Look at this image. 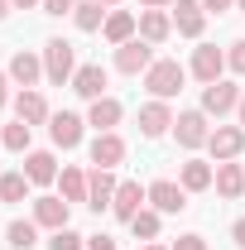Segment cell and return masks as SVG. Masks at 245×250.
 Segmentation results:
<instances>
[{"instance_id":"cell-4","label":"cell","mask_w":245,"mask_h":250,"mask_svg":"<svg viewBox=\"0 0 245 250\" xmlns=\"http://www.w3.org/2000/svg\"><path fill=\"white\" fill-rule=\"evenodd\" d=\"M173 135H178V145H183V149H197V145H207V140H212V130H207V111H178V121H173Z\"/></svg>"},{"instance_id":"cell-7","label":"cell","mask_w":245,"mask_h":250,"mask_svg":"<svg viewBox=\"0 0 245 250\" xmlns=\"http://www.w3.org/2000/svg\"><path fill=\"white\" fill-rule=\"evenodd\" d=\"M221 72H226V53L212 48V43H202V48L192 53V77H197L202 87H212V82H221Z\"/></svg>"},{"instance_id":"cell-3","label":"cell","mask_w":245,"mask_h":250,"mask_svg":"<svg viewBox=\"0 0 245 250\" xmlns=\"http://www.w3.org/2000/svg\"><path fill=\"white\" fill-rule=\"evenodd\" d=\"M154 67V43H144V39H130V43H121L116 48V72H125V77H140V72H149Z\"/></svg>"},{"instance_id":"cell-10","label":"cell","mask_w":245,"mask_h":250,"mask_svg":"<svg viewBox=\"0 0 245 250\" xmlns=\"http://www.w3.org/2000/svg\"><path fill=\"white\" fill-rule=\"evenodd\" d=\"M116 178H111V168H92V173H87V207H92V212H101V207H111V202H116Z\"/></svg>"},{"instance_id":"cell-19","label":"cell","mask_w":245,"mask_h":250,"mask_svg":"<svg viewBox=\"0 0 245 250\" xmlns=\"http://www.w3.org/2000/svg\"><path fill=\"white\" fill-rule=\"evenodd\" d=\"M24 178H29V183H39V188H48L53 178H58V159L48 154V149H34V154L24 159Z\"/></svg>"},{"instance_id":"cell-27","label":"cell","mask_w":245,"mask_h":250,"mask_svg":"<svg viewBox=\"0 0 245 250\" xmlns=\"http://www.w3.org/2000/svg\"><path fill=\"white\" fill-rule=\"evenodd\" d=\"M58 183H62V202H87V173L82 168H62Z\"/></svg>"},{"instance_id":"cell-43","label":"cell","mask_w":245,"mask_h":250,"mask_svg":"<svg viewBox=\"0 0 245 250\" xmlns=\"http://www.w3.org/2000/svg\"><path fill=\"white\" fill-rule=\"evenodd\" d=\"M144 250H168V246H154V241H149V246H144Z\"/></svg>"},{"instance_id":"cell-18","label":"cell","mask_w":245,"mask_h":250,"mask_svg":"<svg viewBox=\"0 0 245 250\" xmlns=\"http://www.w3.org/2000/svg\"><path fill=\"white\" fill-rule=\"evenodd\" d=\"M168 125H173V111H168V101H144V106H140V130H144L149 140H159Z\"/></svg>"},{"instance_id":"cell-31","label":"cell","mask_w":245,"mask_h":250,"mask_svg":"<svg viewBox=\"0 0 245 250\" xmlns=\"http://www.w3.org/2000/svg\"><path fill=\"white\" fill-rule=\"evenodd\" d=\"M48 250H82V236H77L72 226H62V231H53V241H48Z\"/></svg>"},{"instance_id":"cell-16","label":"cell","mask_w":245,"mask_h":250,"mask_svg":"<svg viewBox=\"0 0 245 250\" xmlns=\"http://www.w3.org/2000/svg\"><path fill=\"white\" fill-rule=\"evenodd\" d=\"M67 207L72 202H62V197H34V221L48 226V231H62L67 226Z\"/></svg>"},{"instance_id":"cell-33","label":"cell","mask_w":245,"mask_h":250,"mask_svg":"<svg viewBox=\"0 0 245 250\" xmlns=\"http://www.w3.org/2000/svg\"><path fill=\"white\" fill-rule=\"evenodd\" d=\"M77 0H43V15H72Z\"/></svg>"},{"instance_id":"cell-26","label":"cell","mask_w":245,"mask_h":250,"mask_svg":"<svg viewBox=\"0 0 245 250\" xmlns=\"http://www.w3.org/2000/svg\"><path fill=\"white\" fill-rule=\"evenodd\" d=\"M5 241L15 250H34L39 246V221H10V226H5Z\"/></svg>"},{"instance_id":"cell-37","label":"cell","mask_w":245,"mask_h":250,"mask_svg":"<svg viewBox=\"0 0 245 250\" xmlns=\"http://www.w3.org/2000/svg\"><path fill=\"white\" fill-rule=\"evenodd\" d=\"M231 236H236V246H241V250H245V217H241V221H236V226H231Z\"/></svg>"},{"instance_id":"cell-11","label":"cell","mask_w":245,"mask_h":250,"mask_svg":"<svg viewBox=\"0 0 245 250\" xmlns=\"http://www.w3.org/2000/svg\"><path fill=\"white\" fill-rule=\"evenodd\" d=\"M173 24H178V34L197 39V34L207 29V10H202V0H178V5H173Z\"/></svg>"},{"instance_id":"cell-5","label":"cell","mask_w":245,"mask_h":250,"mask_svg":"<svg viewBox=\"0 0 245 250\" xmlns=\"http://www.w3.org/2000/svg\"><path fill=\"white\" fill-rule=\"evenodd\" d=\"M149 202H154V212H163V217H178L187 207V188L183 183H173V178H159V183H149Z\"/></svg>"},{"instance_id":"cell-2","label":"cell","mask_w":245,"mask_h":250,"mask_svg":"<svg viewBox=\"0 0 245 250\" xmlns=\"http://www.w3.org/2000/svg\"><path fill=\"white\" fill-rule=\"evenodd\" d=\"M43 77H48L53 87H62V82L77 77V53H72L67 39H48V43H43Z\"/></svg>"},{"instance_id":"cell-44","label":"cell","mask_w":245,"mask_h":250,"mask_svg":"<svg viewBox=\"0 0 245 250\" xmlns=\"http://www.w3.org/2000/svg\"><path fill=\"white\" fill-rule=\"evenodd\" d=\"M96 5H106V10H111V5H116V0H96Z\"/></svg>"},{"instance_id":"cell-39","label":"cell","mask_w":245,"mask_h":250,"mask_svg":"<svg viewBox=\"0 0 245 250\" xmlns=\"http://www.w3.org/2000/svg\"><path fill=\"white\" fill-rule=\"evenodd\" d=\"M144 10H163V5H173V0H140Z\"/></svg>"},{"instance_id":"cell-24","label":"cell","mask_w":245,"mask_h":250,"mask_svg":"<svg viewBox=\"0 0 245 250\" xmlns=\"http://www.w3.org/2000/svg\"><path fill=\"white\" fill-rule=\"evenodd\" d=\"M168 29H173V20H168L163 10H144V15H140V39H144V43H163Z\"/></svg>"},{"instance_id":"cell-41","label":"cell","mask_w":245,"mask_h":250,"mask_svg":"<svg viewBox=\"0 0 245 250\" xmlns=\"http://www.w3.org/2000/svg\"><path fill=\"white\" fill-rule=\"evenodd\" d=\"M236 111H241V125H245V96H241V106H236Z\"/></svg>"},{"instance_id":"cell-25","label":"cell","mask_w":245,"mask_h":250,"mask_svg":"<svg viewBox=\"0 0 245 250\" xmlns=\"http://www.w3.org/2000/svg\"><path fill=\"white\" fill-rule=\"evenodd\" d=\"M72 20H77V29H82V34H96L101 24H106V5H96V0H77Z\"/></svg>"},{"instance_id":"cell-23","label":"cell","mask_w":245,"mask_h":250,"mask_svg":"<svg viewBox=\"0 0 245 250\" xmlns=\"http://www.w3.org/2000/svg\"><path fill=\"white\" fill-rule=\"evenodd\" d=\"M178 183H183L187 192H207V188L216 183V168H212V164H202V159H187V164H183V178H178Z\"/></svg>"},{"instance_id":"cell-9","label":"cell","mask_w":245,"mask_h":250,"mask_svg":"<svg viewBox=\"0 0 245 250\" xmlns=\"http://www.w3.org/2000/svg\"><path fill=\"white\" fill-rule=\"evenodd\" d=\"M48 135H53L58 149H77V145H82V116H72V111L48 116Z\"/></svg>"},{"instance_id":"cell-42","label":"cell","mask_w":245,"mask_h":250,"mask_svg":"<svg viewBox=\"0 0 245 250\" xmlns=\"http://www.w3.org/2000/svg\"><path fill=\"white\" fill-rule=\"evenodd\" d=\"M5 10H10V0H0V20H5Z\"/></svg>"},{"instance_id":"cell-35","label":"cell","mask_w":245,"mask_h":250,"mask_svg":"<svg viewBox=\"0 0 245 250\" xmlns=\"http://www.w3.org/2000/svg\"><path fill=\"white\" fill-rule=\"evenodd\" d=\"M87 250H116L111 236H87Z\"/></svg>"},{"instance_id":"cell-45","label":"cell","mask_w":245,"mask_h":250,"mask_svg":"<svg viewBox=\"0 0 245 250\" xmlns=\"http://www.w3.org/2000/svg\"><path fill=\"white\" fill-rule=\"evenodd\" d=\"M236 10H245V0H236Z\"/></svg>"},{"instance_id":"cell-21","label":"cell","mask_w":245,"mask_h":250,"mask_svg":"<svg viewBox=\"0 0 245 250\" xmlns=\"http://www.w3.org/2000/svg\"><path fill=\"white\" fill-rule=\"evenodd\" d=\"M15 116H20L24 125H43L48 121V101L34 92V87H24V92L15 96Z\"/></svg>"},{"instance_id":"cell-15","label":"cell","mask_w":245,"mask_h":250,"mask_svg":"<svg viewBox=\"0 0 245 250\" xmlns=\"http://www.w3.org/2000/svg\"><path fill=\"white\" fill-rule=\"evenodd\" d=\"M72 92L96 101V96H106V67L101 62H87V67H77V77H72Z\"/></svg>"},{"instance_id":"cell-1","label":"cell","mask_w":245,"mask_h":250,"mask_svg":"<svg viewBox=\"0 0 245 250\" xmlns=\"http://www.w3.org/2000/svg\"><path fill=\"white\" fill-rule=\"evenodd\" d=\"M183 82H187V72L173 58H154V67L144 72V87L154 92V101H173V96L183 92Z\"/></svg>"},{"instance_id":"cell-8","label":"cell","mask_w":245,"mask_h":250,"mask_svg":"<svg viewBox=\"0 0 245 250\" xmlns=\"http://www.w3.org/2000/svg\"><path fill=\"white\" fill-rule=\"evenodd\" d=\"M241 106V87L236 82H212V87H202V111L207 116H226V111H236Z\"/></svg>"},{"instance_id":"cell-38","label":"cell","mask_w":245,"mask_h":250,"mask_svg":"<svg viewBox=\"0 0 245 250\" xmlns=\"http://www.w3.org/2000/svg\"><path fill=\"white\" fill-rule=\"evenodd\" d=\"M10 101V72H0V106Z\"/></svg>"},{"instance_id":"cell-36","label":"cell","mask_w":245,"mask_h":250,"mask_svg":"<svg viewBox=\"0 0 245 250\" xmlns=\"http://www.w3.org/2000/svg\"><path fill=\"white\" fill-rule=\"evenodd\" d=\"M236 0H202V10H212V15H221V10H231Z\"/></svg>"},{"instance_id":"cell-22","label":"cell","mask_w":245,"mask_h":250,"mask_svg":"<svg viewBox=\"0 0 245 250\" xmlns=\"http://www.w3.org/2000/svg\"><path fill=\"white\" fill-rule=\"evenodd\" d=\"M216 192H221V197H231V202L245 192V168H241V164H231V159H226V164H216Z\"/></svg>"},{"instance_id":"cell-34","label":"cell","mask_w":245,"mask_h":250,"mask_svg":"<svg viewBox=\"0 0 245 250\" xmlns=\"http://www.w3.org/2000/svg\"><path fill=\"white\" fill-rule=\"evenodd\" d=\"M168 250H207V241H202V236H178Z\"/></svg>"},{"instance_id":"cell-40","label":"cell","mask_w":245,"mask_h":250,"mask_svg":"<svg viewBox=\"0 0 245 250\" xmlns=\"http://www.w3.org/2000/svg\"><path fill=\"white\" fill-rule=\"evenodd\" d=\"M10 5H20V10H34V5H43V0H10Z\"/></svg>"},{"instance_id":"cell-32","label":"cell","mask_w":245,"mask_h":250,"mask_svg":"<svg viewBox=\"0 0 245 250\" xmlns=\"http://www.w3.org/2000/svg\"><path fill=\"white\" fill-rule=\"evenodd\" d=\"M226 67L245 77V39H236V43H231V53H226Z\"/></svg>"},{"instance_id":"cell-6","label":"cell","mask_w":245,"mask_h":250,"mask_svg":"<svg viewBox=\"0 0 245 250\" xmlns=\"http://www.w3.org/2000/svg\"><path fill=\"white\" fill-rule=\"evenodd\" d=\"M207 149H212L216 164H226V159H236L245 149V125H216L212 140H207Z\"/></svg>"},{"instance_id":"cell-14","label":"cell","mask_w":245,"mask_h":250,"mask_svg":"<svg viewBox=\"0 0 245 250\" xmlns=\"http://www.w3.org/2000/svg\"><path fill=\"white\" fill-rule=\"evenodd\" d=\"M121 101H116V96H96L92 101V111H87V125H96V135H106V130H116V125H121Z\"/></svg>"},{"instance_id":"cell-29","label":"cell","mask_w":245,"mask_h":250,"mask_svg":"<svg viewBox=\"0 0 245 250\" xmlns=\"http://www.w3.org/2000/svg\"><path fill=\"white\" fill-rule=\"evenodd\" d=\"M29 130H34V125H24V121L5 125V130H0V145H5V149H15V154H24V149H29Z\"/></svg>"},{"instance_id":"cell-28","label":"cell","mask_w":245,"mask_h":250,"mask_svg":"<svg viewBox=\"0 0 245 250\" xmlns=\"http://www.w3.org/2000/svg\"><path fill=\"white\" fill-rule=\"evenodd\" d=\"M159 217H163V212H154V207L135 212V217H130V231H135V241H154V236H159Z\"/></svg>"},{"instance_id":"cell-20","label":"cell","mask_w":245,"mask_h":250,"mask_svg":"<svg viewBox=\"0 0 245 250\" xmlns=\"http://www.w3.org/2000/svg\"><path fill=\"white\" fill-rule=\"evenodd\" d=\"M39 77H43V58H39V53H24V48H20V53L10 58V82H20V87H34Z\"/></svg>"},{"instance_id":"cell-13","label":"cell","mask_w":245,"mask_h":250,"mask_svg":"<svg viewBox=\"0 0 245 250\" xmlns=\"http://www.w3.org/2000/svg\"><path fill=\"white\" fill-rule=\"evenodd\" d=\"M121 159H125V140L116 135V130H106V135L92 140V164H96V168H116Z\"/></svg>"},{"instance_id":"cell-12","label":"cell","mask_w":245,"mask_h":250,"mask_svg":"<svg viewBox=\"0 0 245 250\" xmlns=\"http://www.w3.org/2000/svg\"><path fill=\"white\" fill-rule=\"evenodd\" d=\"M144 202H149V188H140V183H121L116 188V202H111V212L121 221H130L135 212H144Z\"/></svg>"},{"instance_id":"cell-17","label":"cell","mask_w":245,"mask_h":250,"mask_svg":"<svg viewBox=\"0 0 245 250\" xmlns=\"http://www.w3.org/2000/svg\"><path fill=\"white\" fill-rule=\"evenodd\" d=\"M101 34L121 48V43H130V39L140 34V20H135L130 10H111V15H106V24H101Z\"/></svg>"},{"instance_id":"cell-30","label":"cell","mask_w":245,"mask_h":250,"mask_svg":"<svg viewBox=\"0 0 245 250\" xmlns=\"http://www.w3.org/2000/svg\"><path fill=\"white\" fill-rule=\"evenodd\" d=\"M29 197V178L24 173H5L0 178V202H24Z\"/></svg>"}]
</instances>
